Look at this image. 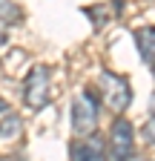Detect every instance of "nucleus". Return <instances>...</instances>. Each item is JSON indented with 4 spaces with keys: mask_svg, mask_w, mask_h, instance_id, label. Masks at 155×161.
Instances as JSON below:
<instances>
[{
    "mask_svg": "<svg viewBox=\"0 0 155 161\" xmlns=\"http://www.w3.org/2000/svg\"><path fill=\"white\" fill-rule=\"evenodd\" d=\"M0 112H9V104H6L3 98H0Z\"/></svg>",
    "mask_w": 155,
    "mask_h": 161,
    "instance_id": "10",
    "label": "nucleus"
},
{
    "mask_svg": "<svg viewBox=\"0 0 155 161\" xmlns=\"http://www.w3.org/2000/svg\"><path fill=\"white\" fill-rule=\"evenodd\" d=\"M52 98V78L46 66H35L26 75V84H23V101L29 109H43Z\"/></svg>",
    "mask_w": 155,
    "mask_h": 161,
    "instance_id": "3",
    "label": "nucleus"
},
{
    "mask_svg": "<svg viewBox=\"0 0 155 161\" xmlns=\"http://www.w3.org/2000/svg\"><path fill=\"white\" fill-rule=\"evenodd\" d=\"M141 132H144V138L149 141V144H155V115H152L147 124H144V130H141Z\"/></svg>",
    "mask_w": 155,
    "mask_h": 161,
    "instance_id": "9",
    "label": "nucleus"
},
{
    "mask_svg": "<svg viewBox=\"0 0 155 161\" xmlns=\"http://www.w3.org/2000/svg\"><path fill=\"white\" fill-rule=\"evenodd\" d=\"M20 132H23V121L17 115L6 112L0 118V141H14V138H20Z\"/></svg>",
    "mask_w": 155,
    "mask_h": 161,
    "instance_id": "7",
    "label": "nucleus"
},
{
    "mask_svg": "<svg viewBox=\"0 0 155 161\" xmlns=\"http://www.w3.org/2000/svg\"><path fill=\"white\" fill-rule=\"evenodd\" d=\"M98 84H101V95L106 101V107L112 112H118V115L126 112V107L132 104V86H129V80L124 75H118V72L104 69L101 78H98Z\"/></svg>",
    "mask_w": 155,
    "mask_h": 161,
    "instance_id": "2",
    "label": "nucleus"
},
{
    "mask_svg": "<svg viewBox=\"0 0 155 161\" xmlns=\"http://www.w3.org/2000/svg\"><path fill=\"white\" fill-rule=\"evenodd\" d=\"M135 43H138V55L147 66H155V26H141L135 29Z\"/></svg>",
    "mask_w": 155,
    "mask_h": 161,
    "instance_id": "6",
    "label": "nucleus"
},
{
    "mask_svg": "<svg viewBox=\"0 0 155 161\" xmlns=\"http://www.w3.org/2000/svg\"><path fill=\"white\" fill-rule=\"evenodd\" d=\"M106 147H109L112 161H129L135 155V127L126 118H115L109 138H106Z\"/></svg>",
    "mask_w": 155,
    "mask_h": 161,
    "instance_id": "4",
    "label": "nucleus"
},
{
    "mask_svg": "<svg viewBox=\"0 0 155 161\" xmlns=\"http://www.w3.org/2000/svg\"><path fill=\"white\" fill-rule=\"evenodd\" d=\"M0 17L9 20V23H14V20H20V9H17L12 0H0Z\"/></svg>",
    "mask_w": 155,
    "mask_h": 161,
    "instance_id": "8",
    "label": "nucleus"
},
{
    "mask_svg": "<svg viewBox=\"0 0 155 161\" xmlns=\"http://www.w3.org/2000/svg\"><path fill=\"white\" fill-rule=\"evenodd\" d=\"M104 150H106V141L92 132L72 147V161H109Z\"/></svg>",
    "mask_w": 155,
    "mask_h": 161,
    "instance_id": "5",
    "label": "nucleus"
},
{
    "mask_svg": "<svg viewBox=\"0 0 155 161\" xmlns=\"http://www.w3.org/2000/svg\"><path fill=\"white\" fill-rule=\"evenodd\" d=\"M72 130L78 138H86L98 130V98L89 89H81L72 101Z\"/></svg>",
    "mask_w": 155,
    "mask_h": 161,
    "instance_id": "1",
    "label": "nucleus"
},
{
    "mask_svg": "<svg viewBox=\"0 0 155 161\" xmlns=\"http://www.w3.org/2000/svg\"><path fill=\"white\" fill-rule=\"evenodd\" d=\"M152 72H155V69H152Z\"/></svg>",
    "mask_w": 155,
    "mask_h": 161,
    "instance_id": "11",
    "label": "nucleus"
}]
</instances>
